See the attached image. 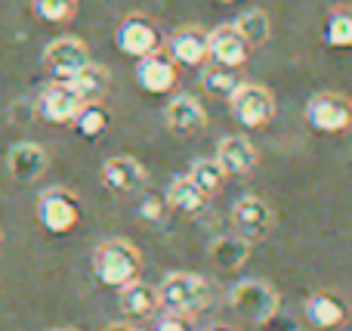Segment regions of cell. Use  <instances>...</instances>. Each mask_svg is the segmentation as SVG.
<instances>
[{"label": "cell", "mask_w": 352, "mask_h": 331, "mask_svg": "<svg viewBox=\"0 0 352 331\" xmlns=\"http://www.w3.org/2000/svg\"><path fill=\"white\" fill-rule=\"evenodd\" d=\"M93 273L109 288H124V285L140 279L142 257L136 251V245H130L127 239H109L93 254Z\"/></svg>", "instance_id": "obj_1"}, {"label": "cell", "mask_w": 352, "mask_h": 331, "mask_svg": "<svg viewBox=\"0 0 352 331\" xmlns=\"http://www.w3.org/2000/svg\"><path fill=\"white\" fill-rule=\"evenodd\" d=\"M161 307L176 316H198L213 303V288L198 273H170L158 288Z\"/></svg>", "instance_id": "obj_2"}, {"label": "cell", "mask_w": 352, "mask_h": 331, "mask_svg": "<svg viewBox=\"0 0 352 331\" xmlns=\"http://www.w3.org/2000/svg\"><path fill=\"white\" fill-rule=\"evenodd\" d=\"M229 303L241 319L254 322V325H266L278 313V295H275L272 285L260 282V279H241V282H235L229 291Z\"/></svg>", "instance_id": "obj_3"}, {"label": "cell", "mask_w": 352, "mask_h": 331, "mask_svg": "<svg viewBox=\"0 0 352 331\" xmlns=\"http://www.w3.org/2000/svg\"><path fill=\"white\" fill-rule=\"evenodd\" d=\"M306 121L316 134H346L352 130V99L340 93H316L306 103Z\"/></svg>", "instance_id": "obj_4"}, {"label": "cell", "mask_w": 352, "mask_h": 331, "mask_svg": "<svg viewBox=\"0 0 352 331\" xmlns=\"http://www.w3.org/2000/svg\"><path fill=\"white\" fill-rule=\"evenodd\" d=\"M229 109H232V118H235L238 124H244V127H250V130H260L275 118V99L266 87L241 84L238 93L232 96Z\"/></svg>", "instance_id": "obj_5"}, {"label": "cell", "mask_w": 352, "mask_h": 331, "mask_svg": "<svg viewBox=\"0 0 352 331\" xmlns=\"http://www.w3.org/2000/svg\"><path fill=\"white\" fill-rule=\"evenodd\" d=\"M37 220L47 233L65 235L80 223V204L68 189H50L37 202Z\"/></svg>", "instance_id": "obj_6"}, {"label": "cell", "mask_w": 352, "mask_h": 331, "mask_svg": "<svg viewBox=\"0 0 352 331\" xmlns=\"http://www.w3.org/2000/svg\"><path fill=\"white\" fill-rule=\"evenodd\" d=\"M115 43H118V50H121V53L133 56V59H142V56L158 53V50H161V31H158V25H155L148 16L133 12V16H127L121 25H118Z\"/></svg>", "instance_id": "obj_7"}, {"label": "cell", "mask_w": 352, "mask_h": 331, "mask_svg": "<svg viewBox=\"0 0 352 331\" xmlns=\"http://www.w3.org/2000/svg\"><path fill=\"white\" fill-rule=\"evenodd\" d=\"M272 229V208L256 195H241L232 204V233L244 242H263Z\"/></svg>", "instance_id": "obj_8"}, {"label": "cell", "mask_w": 352, "mask_h": 331, "mask_svg": "<svg viewBox=\"0 0 352 331\" xmlns=\"http://www.w3.org/2000/svg\"><path fill=\"white\" fill-rule=\"evenodd\" d=\"M84 65H90V53H87V43L78 41V37H56L43 50V68L56 81L74 78Z\"/></svg>", "instance_id": "obj_9"}, {"label": "cell", "mask_w": 352, "mask_h": 331, "mask_svg": "<svg viewBox=\"0 0 352 331\" xmlns=\"http://www.w3.org/2000/svg\"><path fill=\"white\" fill-rule=\"evenodd\" d=\"M306 322L318 331H337L349 322V307L334 291H312L303 303Z\"/></svg>", "instance_id": "obj_10"}, {"label": "cell", "mask_w": 352, "mask_h": 331, "mask_svg": "<svg viewBox=\"0 0 352 331\" xmlns=\"http://www.w3.org/2000/svg\"><path fill=\"white\" fill-rule=\"evenodd\" d=\"M80 109H84V99L74 93L68 81H53L50 87H43L41 99H37V111L53 124H72Z\"/></svg>", "instance_id": "obj_11"}, {"label": "cell", "mask_w": 352, "mask_h": 331, "mask_svg": "<svg viewBox=\"0 0 352 331\" xmlns=\"http://www.w3.org/2000/svg\"><path fill=\"white\" fill-rule=\"evenodd\" d=\"M217 161L226 171V177H248L256 171L260 155L248 136H223L217 146Z\"/></svg>", "instance_id": "obj_12"}, {"label": "cell", "mask_w": 352, "mask_h": 331, "mask_svg": "<svg viewBox=\"0 0 352 331\" xmlns=\"http://www.w3.org/2000/svg\"><path fill=\"white\" fill-rule=\"evenodd\" d=\"M167 53H170V59L176 65L198 68L210 59V37L201 28H179L170 41H167Z\"/></svg>", "instance_id": "obj_13"}, {"label": "cell", "mask_w": 352, "mask_h": 331, "mask_svg": "<svg viewBox=\"0 0 352 331\" xmlns=\"http://www.w3.org/2000/svg\"><path fill=\"white\" fill-rule=\"evenodd\" d=\"M146 180H148L146 167H142L136 158H130V155H118V158H109L102 164V183H105V189L121 192V195L140 192L142 186H146Z\"/></svg>", "instance_id": "obj_14"}, {"label": "cell", "mask_w": 352, "mask_h": 331, "mask_svg": "<svg viewBox=\"0 0 352 331\" xmlns=\"http://www.w3.org/2000/svg\"><path fill=\"white\" fill-rule=\"evenodd\" d=\"M164 121H167V127H170V134H176V136H195V134H201V130H204L207 111H204V105H201L195 96H186V93H182V96H173L170 103H167Z\"/></svg>", "instance_id": "obj_15"}, {"label": "cell", "mask_w": 352, "mask_h": 331, "mask_svg": "<svg viewBox=\"0 0 352 331\" xmlns=\"http://www.w3.org/2000/svg\"><path fill=\"white\" fill-rule=\"evenodd\" d=\"M136 84L142 87L146 93H167L173 90L176 84V62L170 56H164L158 50V53H148L140 59V65H136Z\"/></svg>", "instance_id": "obj_16"}, {"label": "cell", "mask_w": 352, "mask_h": 331, "mask_svg": "<svg viewBox=\"0 0 352 331\" xmlns=\"http://www.w3.org/2000/svg\"><path fill=\"white\" fill-rule=\"evenodd\" d=\"M47 164V149L37 146V142H16V146H10V155H6V171L19 183H34L37 177H43Z\"/></svg>", "instance_id": "obj_17"}, {"label": "cell", "mask_w": 352, "mask_h": 331, "mask_svg": "<svg viewBox=\"0 0 352 331\" xmlns=\"http://www.w3.org/2000/svg\"><path fill=\"white\" fill-rule=\"evenodd\" d=\"M207 37H210V59L219 62V65L241 68L250 59V43L238 34L235 25H219Z\"/></svg>", "instance_id": "obj_18"}, {"label": "cell", "mask_w": 352, "mask_h": 331, "mask_svg": "<svg viewBox=\"0 0 352 331\" xmlns=\"http://www.w3.org/2000/svg\"><path fill=\"white\" fill-rule=\"evenodd\" d=\"M118 303H121V310L130 319H152L161 307V297H158V288L136 279V282L118 288Z\"/></svg>", "instance_id": "obj_19"}, {"label": "cell", "mask_w": 352, "mask_h": 331, "mask_svg": "<svg viewBox=\"0 0 352 331\" xmlns=\"http://www.w3.org/2000/svg\"><path fill=\"white\" fill-rule=\"evenodd\" d=\"M167 204H170L173 211H179V214H186V217H195V214H201V211L207 208V195L195 186V180L188 177H176L170 186H167Z\"/></svg>", "instance_id": "obj_20"}, {"label": "cell", "mask_w": 352, "mask_h": 331, "mask_svg": "<svg viewBox=\"0 0 352 331\" xmlns=\"http://www.w3.org/2000/svg\"><path fill=\"white\" fill-rule=\"evenodd\" d=\"M210 257L223 273H235V270H241V266L248 264L250 242H244L241 235H235V233L219 235V239L210 245Z\"/></svg>", "instance_id": "obj_21"}, {"label": "cell", "mask_w": 352, "mask_h": 331, "mask_svg": "<svg viewBox=\"0 0 352 331\" xmlns=\"http://www.w3.org/2000/svg\"><path fill=\"white\" fill-rule=\"evenodd\" d=\"M68 84L74 87V93H78L80 99L87 103H102L105 93H109V72L99 65H84L74 78H68Z\"/></svg>", "instance_id": "obj_22"}, {"label": "cell", "mask_w": 352, "mask_h": 331, "mask_svg": "<svg viewBox=\"0 0 352 331\" xmlns=\"http://www.w3.org/2000/svg\"><path fill=\"white\" fill-rule=\"evenodd\" d=\"M201 87H204L210 96L232 99V96L238 93V87H241V78H238L235 68L213 62V65H207L204 72H201Z\"/></svg>", "instance_id": "obj_23"}, {"label": "cell", "mask_w": 352, "mask_h": 331, "mask_svg": "<svg viewBox=\"0 0 352 331\" xmlns=\"http://www.w3.org/2000/svg\"><path fill=\"white\" fill-rule=\"evenodd\" d=\"M322 37L334 50H352V6H337L328 12Z\"/></svg>", "instance_id": "obj_24"}, {"label": "cell", "mask_w": 352, "mask_h": 331, "mask_svg": "<svg viewBox=\"0 0 352 331\" xmlns=\"http://www.w3.org/2000/svg\"><path fill=\"white\" fill-rule=\"evenodd\" d=\"M232 25H235L238 34H241L250 47H260V43L269 41V16L263 10H244Z\"/></svg>", "instance_id": "obj_25"}, {"label": "cell", "mask_w": 352, "mask_h": 331, "mask_svg": "<svg viewBox=\"0 0 352 331\" xmlns=\"http://www.w3.org/2000/svg\"><path fill=\"white\" fill-rule=\"evenodd\" d=\"M109 121H111V115L102 109V105L87 103L84 109L78 111V118H74V127H78V134L87 136V140H99V136L109 130Z\"/></svg>", "instance_id": "obj_26"}, {"label": "cell", "mask_w": 352, "mask_h": 331, "mask_svg": "<svg viewBox=\"0 0 352 331\" xmlns=\"http://www.w3.org/2000/svg\"><path fill=\"white\" fill-rule=\"evenodd\" d=\"M188 177L195 180V186H198L201 192H204L207 198L210 195H217L219 189H223V180H226V171L219 167V161L217 158H201V161H195L192 164V171H188Z\"/></svg>", "instance_id": "obj_27"}, {"label": "cell", "mask_w": 352, "mask_h": 331, "mask_svg": "<svg viewBox=\"0 0 352 331\" xmlns=\"http://www.w3.org/2000/svg\"><path fill=\"white\" fill-rule=\"evenodd\" d=\"M31 6H34V12L43 22H53V25L72 22L74 12H78V0H31Z\"/></svg>", "instance_id": "obj_28"}, {"label": "cell", "mask_w": 352, "mask_h": 331, "mask_svg": "<svg viewBox=\"0 0 352 331\" xmlns=\"http://www.w3.org/2000/svg\"><path fill=\"white\" fill-rule=\"evenodd\" d=\"M167 198H158V195H146L140 202V208H136V214L142 217V220H148V223H164V217H167Z\"/></svg>", "instance_id": "obj_29"}, {"label": "cell", "mask_w": 352, "mask_h": 331, "mask_svg": "<svg viewBox=\"0 0 352 331\" xmlns=\"http://www.w3.org/2000/svg\"><path fill=\"white\" fill-rule=\"evenodd\" d=\"M155 331H192V325H188V316L164 313L158 322H155Z\"/></svg>", "instance_id": "obj_30"}, {"label": "cell", "mask_w": 352, "mask_h": 331, "mask_svg": "<svg viewBox=\"0 0 352 331\" xmlns=\"http://www.w3.org/2000/svg\"><path fill=\"white\" fill-rule=\"evenodd\" d=\"M105 331H140V328H136V325H109Z\"/></svg>", "instance_id": "obj_31"}, {"label": "cell", "mask_w": 352, "mask_h": 331, "mask_svg": "<svg viewBox=\"0 0 352 331\" xmlns=\"http://www.w3.org/2000/svg\"><path fill=\"white\" fill-rule=\"evenodd\" d=\"M207 331H232V328H226V325H213V328H207Z\"/></svg>", "instance_id": "obj_32"}, {"label": "cell", "mask_w": 352, "mask_h": 331, "mask_svg": "<svg viewBox=\"0 0 352 331\" xmlns=\"http://www.w3.org/2000/svg\"><path fill=\"white\" fill-rule=\"evenodd\" d=\"M219 3H241V0H219Z\"/></svg>", "instance_id": "obj_33"}, {"label": "cell", "mask_w": 352, "mask_h": 331, "mask_svg": "<svg viewBox=\"0 0 352 331\" xmlns=\"http://www.w3.org/2000/svg\"><path fill=\"white\" fill-rule=\"evenodd\" d=\"M53 331H72V328H53Z\"/></svg>", "instance_id": "obj_34"}]
</instances>
